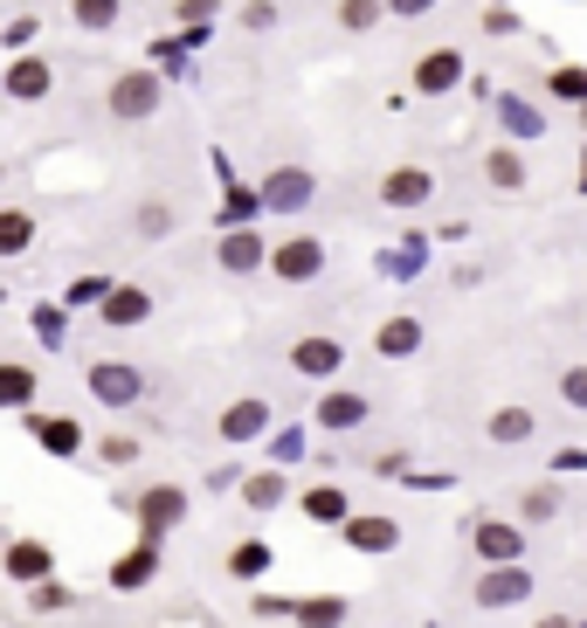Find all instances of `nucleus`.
I'll return each mask as SVG.
<instances>
[{
    "instance_id": "f257e3e1",
    "label": "nucleus",
    "mask_w": 587,
    "mask_h": 628,
    "mask_svg": "<svg viewBox=\"0 0 587 628\" xmlns=\"http://www.w3.org/2000/svg\"><path fill=\"white\" fill-rule=\"evenodd\" d=\"M160 104H166V76H160V69H118L111 90H105V111H111L118 124H145Z\"/></svg>"
},
{
    "instance_id": "f03ea898",
    "label": "nucleus",
    "mask_w": 587,
    "mask_h": 628,
    "mask_svg": "<svg viewBox=\"0 0 587 628\" xmlns=\"http://www.w3.org/2000/svg\"><path fill=\"white\" fill-rule=\"evenodd\" d=\"M139 539H152V545H160L166 532H181L187 526V490L181 484H152V490H139Z\"/></svg>"
},
{
    "instance_id": "7ed1b4c3",
    "label": "nucleus",
    "mask_w": 587,
    "mask_h": 628,
    "mask_svg": "<svg viewBox=\"0 0 587 628\" xmlns=\"http://www.w3.org/2000/svg\"><path fill=\"white\" fill-rule=\"evenodd\" d=\"M325 263H331V249L318 242V235H291V242L270 249V277L276 283H318Z\"/></svg>"
},
{
    "instance_id": "20e7f679",
    "label": "nucleus",
    "mask_w": 587,
    "mask_h": 628,
    "mask_svg": "<svg viewBox=\"0 0 587 628\" xmlns=\"http://www.w3.org/2000/svg\"><path fill=\"white\" fill-rule=\"evenodd\" d=\"M318 201V173L312 166H270L263 173V207L270 215H304Z\"/></svg>"
},
{
    "instance_id": "39448f33",
    "label": "nucleus",
    "mask_w": 587,
    "mask_h": 628,
    "mask_svg": "<svg viewBox=\"0 0 587 628\" xmlns=\"http://www.w3.org/2000/svg\"><path fill=\"white\" fill-rule=\"evenodd\" d=\"M84 387H90V401H105V408H132L145 394V373H139L132 359H97L90 373H84Z\"/></svg>"
},
{
    "instance_id": "423d86ee",
    "label": "nucleus",
    "mask_w": 587,
    "mask_h": 628,
    "mask_svg": "<svg viewBox=\"0 0 587 628\" xmlns=\"http://www.w3.org/2000/svg\"><path fill=\"white\" fill-rule=\"evenodd\" d=\"M291 366H297L304 380L331 387V380H339V366H346V346H339V338H331V332H304L297 346H291Z\"/></svg>"
},
{
    "instance_id": "0eeeda50",
    "label": "nucleus",
    "mask_w": 587,
    "mask_h": 628,
    "mask_svg": "<svg viewBox=\"0 0 587 628\" xmlns=\"http://www.w3.org/2000/svg\"><path fill=\"white\" fill-rule=\"evenodd\" d=\"M367 414H373L367 394H352V387H325L318 408H312V422H318L325 435H352V429H367Z\"/></svg>"
},
{
    "instance_id": "6e6552de",
    "label": "nucleus",
    "mask_w": 587,
    "mask_h": 628,
    "mask_svg": "<svg viewBox=\"0 0 587 628\" xmlns=\"http://www.w3.org/2000/svg\"><path fill=\"white\" fill-rule=\"evenodd\" d=\"M380 201L401 207V215H415V207L436 201V173H428V166H388V173H380Z\"/></svg>"
},
{
    "instance_id": "1a4fd4ad",
    "label": "nucleus",
    "mask_w": 587,
    "mask_h": 628,
    "mask_svg": "<svg viewBox=\"0 0 587 628\" xmlns=\"http://www.w3.org/2000/svg\"><path fill=\"white\" fill-rule=\"evenodd\" d=\"M97 318H105V332H139L152 318V291L145 283H111V297L97 304Z\"/></svg>"
},
{
    "instance_id": "9d476101",
    "label": "nucleus",
    "mask_w": 587,
    "mask_h": 628,
    "mask_svg": "<svg viewBox=\"0 0 587 628\" xmlns=\"http://www.w3.org/2000/svg\"><path fill=\"white\" fill-rule=\"evenodd\" d=\"M270 422H276V414H270V401H257V394H242V401H228L221 408V442H236V450H242V442H263L270 435Z\"/></svg>"
},
{
    "instance_id": "9b49d317",
    "label": "nucleus",
    "mask_w": 587,
    "mask_h": 628,
    "mask_svg": "<svg viewBox=\"0 0 587 628\" xmlns=\"http://www.w3.org/2000/svg\"><path fill=\"white\" fill-rule=\"evenodd\" d=\"M215 263L228 277H257V270H270V242L257 228H236V235H221V242H215Z\"/></svg>"
},
{
    "instance_id": "f8f14e48",
    "label": "nucleus",
    "mask_w": 587,
    "mask_h": 628,
    "mask_svg": "<svg viewBox=\"0 0 587 628\" xmlns=\"http://www.w3.org/2000/svg\"><path fill=\"white\" fill-rule=\"evenodd\" d=\"M0 90H8L14 104H42L48 90H56V63L48 56H14L8 76H0Z\"/></svg>"
},
{
    "instance_id": "ddd939ff",
    "label": "nucleus",
    "mask_w": 587,
    "mask_h": 628,
    "mask_svg": "<svg viewBox=\"0 0 587 628\" xmlns=\"http://www.w3.org/2000/svg\"><path fill=\"white\" fill-rule=\"evenodd\" d=\"M477 560L483 566H519L525 560V532L519 526H504V518H477Z\"/></svg>"
},
{
    "instance_id": "4468645a",
    "label": "nucleus",
    "mask_w": 587,
    "mask_h": 628,
    "mask_svg": "<svg viewBox=\"0 0 587 628\" xmlns=\"http://www.w3.org/2000/svg\"><path fill=\"white\" fill-rule=\"evenodd\" d=\"M519 600H532V573L525 566H483L477 608H519Z\"/></svg>"
},
{
    "instance_id": "2eb2a0df",
    "label": "nucleus",
    "mask_w": 587,
    "mask_h": 628,
    "mask_svg": "<svg viewBox=\"0 0 587 628\" xmlns=\"http://www.w3.org/2000/svg\"><path fill=\"white\" fill-rule=\"evenodd\" d=\"M456 84H464V56H456V48H428V56H415V97H449Z\"/></svg>"
},
{
    "instance_id": "dca6fc26",
    "label": "nucleus",
    "mask_w": 587,
    "mask_h": 628,
    "mask_svg": "<svg viewBox=\"0 0 587 628\" xmlns=\"http://www.w3.org/2000/svg\"><path fill=\"white\" fill-rule=\"evenodd\" d=\"M8 581H14V587L56 581V553H48L42 539H14V545H8Z\"/></svg>"
},
{
    "instance_id": "f3484780",
    "label": "nucleus",
    "mask_w": 587,
    "mask_h": 628,
    "mask_svg": "<svg viewBox=\"0 0 587 628\" xmlns=\"http://www.w3.org/2000/svg\"><path fill=\"white\" fill-rule=\"evenodd\" d=\"M339 539L352 545V553H394V545H401V526H394V518H380V511H352V526H346Z\"/></svg>"
},
{
    "instance_id": "a211bd4d",
    "label": "nucleus",
    "mask_w": 587,
    "mask_h": 628,
    "mask_svg": "<svg viewBox=\"0 0 587 628\" xmlns=\"http://www.w3.org/2000/svg\"><path fill=\"white\" fill-rule=\"evenodd\" d=\"M373 353H380V359H415V353H422V318H415V311H394V318H380Z\"/></svg>"
},
{
    "instance_id": "6ab92c4d",
    "label": "nucleus",
    "mask_w": 587,
    "mask_h": 628,
    "mask_svg": "<svg viewBox=\"0 0 587 628\" xmlns=\"http://www.w3.org/2000/svg\"><path fill=\"white\" fill-rule=\"evenodd\" d=\"M21 429H29V435L42 442L48 456H84V429H76L69 414H29V422H21Z\"/></svg>"
},
{
    "instance_id": "aec40b11",
    "label": "nucleus",
    "mask_w": 587,
    "mask_h": 628,
    "mask_svg": "<svg viewBox=\"0 0 587 628\" xmlns=\"http://www.w3.org/2000/svg\"><path fill=\"white\" fill-rule=\"evenodd\" d=\"M152 573H160V545H152V539H139L124 560H111V587H118V594H139V587L152 581Z\"/></svg>"
},
{
    "instance_id": "412c9836",
    "label": "nucleus",
    "mask_w": 587,
    "mask_h": 628,
    "mask_svg": "<svg viewBox=\"0 0 587 628\" xmlns=\"http://www.w3.org/2000/svg\"><path fill=\"white\" fill-rule=\"evenodd\" d=\"M304 518H312V526H352V505H346V490L339 484H312L304 490Z\"/></svg>"
},
{
    "instance_id": "4be33fe9",
    "label": "nucleus",
    "mask_w": 587,
    "mask_h": 628,
    "mask_svg": "<svg viewBox=\"0 0 587 628\" xmlns=\"http://www.w3.org/2000/svg\"><path fill=\"white\" fill-rule=\"evenodd\" d=\"M0 408H8L14 422L35 414V366H0Z\"/></svg>"
},
{
    "instance_id": "5701e85b",
    "label": "nucleus",
    "mask_w": 587,
    "mask_h": 628,
    "mask_svg": "<svg viewBox=\"0 0 587 628\" xmlns=\"http://www.w3.org/2000/svg\"><path fill=\"white\" fill-rule=\"evenodd\" d=\"M532 429H540V422H532V408H491V422H483V435H491L498 442V450H519V442H532Z\"/></svg>"
},
{
    "instance_id": "b1692460",
    "label": "nucleus",
    "mask_w": 587,
    "mask_h": 628,
    "mask_svg": "<svg viewBox=\"0 0 587 628\" xmlns=\"http://www.w3.org/2000/svg\"><path fill=\"white\" fill-rule=\"evenodd\" d=\"M546 97L567 104V111H587V63H553L546 69Z\"/></svg>"
},
{
    "instance_id": "393cba45",
    "label": "nucleus",
    "mask_w": 587,
    "mask_h": 628,
    "mask_svg": "<svg viewBox=\"0 0 587 628\" xmlns=\"http://www.w3.org/2000/svg\"><path fill=\"white\" fill-rule=\"evenodd\" d=\"M263 215V187H228L221 194V207H215V221H221V235H236V228H249Z\"/></svg>"
},
{
    "instance_id": "a878e982",
    "label": "nucleus",
    "mask_w": 587,
    "mask_h": 628,
    "mask_svg": "<svg viewBox=\"0 0 587 628\" xmlns=\"http://www.w3.org/2000/svg\"><path fill=\"white\" fill-rule=\"evenodd\" d=\"M483 180L504 187V194H519L525 187V152L519 145H491V152H483Z\"/></svg>"
},
{
    "instance_id": "bb28decb",
    "label": "nucleus",
    "mask_w": 587,
    "mask_h": 628,
    "mask_svg": "<svg viewBox=\"0 0 587 628\" xmlns=\"http://www.w3.org/2000/svg\"><path fill=\"white\" fill-rule=\"evenodd\" d=\"M291 497V477H276V469H263V477H242V505L249 511H284Z\"/></svg>"
},
{
    "instance_id": "cd10ccee",
    "label": "nucleus",
    "mask_w": 587,
    "mask_h": 628,
    "mask_svg": "<svg viewBox=\"0 0 587 628\" xmlns=\"http://www.w3.org/2000/svg\"><path fill=\"white\" fill-rule=\"evenodd\" d=\"M118 14H124V0H69V21H76L84 35H111Z\"/></svg>"
},
{
    "instance_id": "c85d7f7f",
    "label": "nucleus",
    "mask_w": 587,
    "mask_h": 628,
    "mask_svg": "<svg viewBox=\"0 0 587 628\" xmlns=\"http://www.w3.org/2000/svg\"><path fill=\"white\" fill-rule=\"evenodd\" d=\"M35 242V215L29 207H0V256H29Z\"/></svg>"
},
{
    "instance_id": "c756f323",
    "label": "nucleus",
    "mask_w": 587,
    "mask_h": 628,
    "mask_svg": "<svg viewBox=\"0 0 587 628\" xmlns=\"http://www.w3.org/2000/svg\"><path fill=\"white\" fill-rule=\"evenodd\" d=\"M388 21V0H339V29L346 35H373Z\"/></svg>"
},
{
    "instance_id": "7c9ffc66",
    "label": "nucleus",
    "mask_w": 587,
    "mask_h": 628,
    "mask_svg": "<svg viewBox=\"0 0 587 628\" xmlns=\"http://www.w3.org/2000/svg\"><path fill=\"white\" fill-rule=\"evenodd\" d=\"M297 621H304V628H339V621H346V594H312V600H297Z\"/></svg>"
},
{
    "instance_id": "2f4dec72",
    "label": "nucleus",
    "mask_w": 587,
    "mask_h": 628,
    "mask_svg": "<svg viewBox=\"0 0 587 628\" xmlns=\"http://www.w3.org/2000/svg\"><path fill=\"white\" fill-rule=\"evenodd\" d=\"M35 35H42V21H35V14H14L8 29H0V42H8V63H14V56H35Z\"/></svg>"
},
{
    "instance_id": "473e14b6",
    "label": "nucleus",
    "mask_w": 587,
    "mask_h": 628,
    "mask_svg": "<svg viewBox=\"0 0 587 628\" xmlns=\"http://www.w3.org/2000/svg\"><path fill=\"white\" fill-rule=\"evenodd\" d=\"M29 325H35V338H42V346H63V338H69L63 304H35V311H29Z\"/></svg>"
},
{
    "instance_id": "72a5a7b5",
    "label": "nucleus",
    "mask_w": 587,
    "mask_h": 628,
    "mask_svg": "<svg viewBox=\"0 0 587 628\" xmlns=\"http://www.w3.org/2000/svg\"><path fill=\"white\" fill-rule=\"evenodd\" d=\"M228 573H236V581H257V573H270V545H263V539L236 545V560H228Z\"/></svg>"
},
{
    "instance_id": "f704fd0d",
    "label": "nucleus",
    "mask_w": 587,
    "mask_h": 628,
    "mask_svg": "<svg viewBox=\"0 0 587 628\" xmlns=\"http://www.w3.org/2000/svg\"><path fill=\"white\" fill-rule=\"evenodd\" d=\"M69 600H76V594H69L63 581H42V587H29V608H35V615H48V608H69Z\"/></svg>"
},
{
    "instance_id": "c9c22d12",
    "label": "nucleus",
    "mask_w": 587,
    "mask_h": 628,
    "mask_svg": "<svg viewBox=\"0 0 587 628\" xmlns=\"http://www.w3.org/2000/svg\"><path fill=\"white\" fill-rule=\"evenodd\" d=\"M483 35H491V42L525 35V29H519V8H483Z\"/></svg>"
},
{
    "instance_id": "e433bc0d",
    "label": "nucleus",
    "mask_w": 587,
    "mask_h": 628,
    "mask_svg": "<svg viewBox=\"0 0 587 628\" xmlns=\"http://www.w3.org/2000/svg\"><path fill=\"white\" fill-rule=\"evenodd\" d=\"M139 235H152V242H160V235H173V207L145 201V207H139Z\"/></svg>"
},
{
    "instance_id": "4c0bfd02",
    "label": "nucleus",
    "mask_w": 587,
    "mask_h": 628,
    "mask_svg": "<svg viewBox=\"0 0 587 628\" xmlns=\"http://www.w3.org/2000/svg\"><path fill=\"white\" fill-rule=\"evenodd\" d=\"M559 401L587 414V366H567V373H559Z\"/></svg>"
},
{
    "instance_id": "58836bf2",
    "label": "nucleus",
    "mask_w": 587,
    "mask_h": 628,
    "mask_svg": "<svg viewBox=\"0 0 587 628\" xmlns=\"http://www.w3.org/2000/svg\"><path fill=\"white\" fill-rule=\"evenodd\" d=\"M173 14H181L187 29H208V21L221 14V0H173Z\"/></svg>"
},
{
    "instance_id": "ea45409f",
    "label": "nucleus",
    "mask_w": 587,
    "mask_h": 628,
    "mask_svg": "<svg viewBox=\"0 0 587 628\" xmlns=\"http://www.w3.org/2000/svg\"><path fill=\"white\" fill-rule=\"evenodd\" d=\"M553 511H559V490H553V484L525 490V518H532V526H540V518H553Z\"/></svg>"
},
{
    "instance_id": "a19ab883",
    "label": "nucleus",
    "mask_w": 587,
    "mask_h": 628,
    "mask_svg": "<svg viewBox=\"0 0 587 628\" xmlns=\"http://www.w3.org/2000/svg\"><path fill=\"white\" fill-rule=\"evenodd\" d=\"M242 29H249V35L276 29V0H249V8H242Z\"/></svg>"
},
{
    "instance_id": "79ce46f5",
    "label": "nucleus",
    "mask_w": 587,
    "mask_h": 628,
    "mask_svg": "<svg viewBox=\"0 0 587 628\" xmlns=\"http://www.w3.org/2000/svg\"><path fill=\"white\" fill-rule=\"evenodd\" d=\"M97 456H105V469H111V463H132L139 442H132V435H105V442H97Z\"/></svg>"
},
{
    "instance_id": "37998d69",
    "label": "nucleus",
    "mask_w": 587,
    "mask_h": 628,
    "mask_svg": "<svg viewBox=\"0 0 587 628\" xmlns=\"http://www.w3.org/2000/svg\"><path fill=\"white\" fill-rule=\"evenodd\" d=\"M428 8H436V0H388V14H394V21H422Z\"/></svg>"
},
{
    "instance_id": "c03bdc74",
    "label": "nucleus",
    "mask_w": 587,
    "mask_h": 628,
    "mask_svg": "<svg viewBox=\"0 0 587 628\" xmlns=\"http://www.w3.org/2000/svg\"><path fill=\"white\" fill-rule=\"evenodd\" d=\"M532 628H580V621H567V615H546V621H532Z\"/></svg>"
},
{
    "instance_id": "a18cd8bd",
    "label": "nucleus",
    "mask_w": 587,
    "mask_h": 628,
    "mask_svg": "<svg viewBox=\"0 0 587 628\" xmlns=\"http://www.w3.org/2000/svg\"><path fill=\"white\" fill-rule=\"evenodd\" d=\"M483 8H512V0H483Z\"/></svg>"
},
{
    "instance_id": "49530a36",
    "label": "nucleus",
    "mask_w": 587,
    "mask_h": 628,
    "mask_svg": "<svg viewBox=\"0 0 587 628\" xmlns=\"http://www.w3.org/2000/svg\"><path fill=\"white\" fill-rule=\"evenodd\" d=\"M574 118H580V132H587V111H574Z\"/></svg>"
},
{
    "instance_id": "de8ad7c7",
    "label": "nucleus",
    "mask_w": 587,
    "mask_h": 628,
    "mask_svg": "<svg viewBox=\"0 0 587 628\" xmlns=\"http://www.w3.org/2000/svg\"><path fill=\"white\" fill-rule=\"evenodd\" d=\"M580 628H587V621H580Z\"/></svg>"
}]
</instances>
